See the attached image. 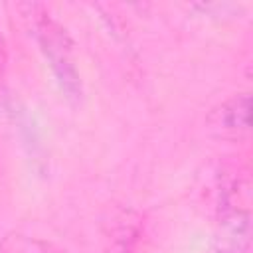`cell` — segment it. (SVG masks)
<instances>
[{
	"label": "cell",
	"mask_w": 253,
	"mask_h": 253,
	"mask_svg": "<svg viewBox=\"0 0 253 253\" xmlns=\"http://www.w3.org/2000/svg\"><path fill=\"white\" fill-rule=\"evenodd\" d=\"M26 10L24 16L30 22V30L61 89L65 99L79 101L81 99V77L75 67V55H73V42L67 34V30L51 18V14L42 4H22Z\"/></svg>",
	"instance_id": "cell-1"
},
{
	"label": "cell",
	"mask_w": 253,
	"mask_h": 253,
	"mask_svg": "<svg viewBox=\"0 0 253 253\" xmlns=\"http://www.w3.org/2000/svg\"><path fill=\"white\" fill-rule=\"evenodd\" d=\"M249 93H235L217 107H213L206 119L210 130L221 136H239L249 132Z\"/></svg>",
	"instance_id": "cell-2"
},
{
	"label": "cell",
	"mask_w": 253,
	"mask_h": 253,
	"mask_svg": "<svg viewBox=\"0 0 253 253\" xmlns=\"http://www.w3.org/2000/svg\"><path fill=\"white\" fill-rule=\"evenodd\" d=\"M38 247V241H32L24 235H12L4 241V253H51L49 251V245L42 243L40 249Z\"/></svg>",
	"instance_id": "cell-3"
},
{
	"label": "cell",
	"mask_w": 253,
	"mask_h": 253,
	"mask_svg": "<svg viewBox=\"0 0 253 253\" xmlns=\"http://www.w3.org/2000/svg\"><path fill=\"white\" fill-rule=\"evenodd\" d=\"M4 63H6V49H4V40L0 36V81H2V75H4Z\"/></svg>",
	"instance_id": "cell-4"
}]
</instances>
